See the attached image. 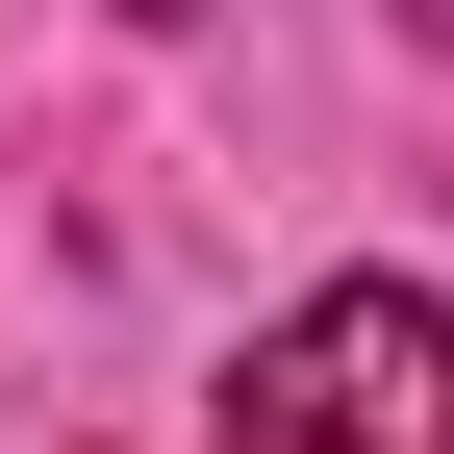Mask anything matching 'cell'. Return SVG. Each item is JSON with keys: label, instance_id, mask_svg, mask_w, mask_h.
Returning a JSON list of instances; mask_svg holds the SVG:
<instances>
[{"label": "cell", "instance_id": "6da1fadb", "mask_svg": "<svg viewBox=\"0 0 454 454\" xmlns=\"http://www.w3.org/2000/svg\"><path fill=\"white\" fill-rule=\"evenodd\" d=\"M227 454H454V328H429V278L278 303L253 379H227Z\"/></svg>", "mask_w": 454, "mask_h": 454}, {"label": "cell", "instance_id": "7a4b0ae2", "mask_svg": "<svg viewBox=\"0 0 454 454\" xmlns=\"http://www.w3.org/2000/svg\"><path fill=\"white\" fill-rule=\"evenodd\" d=\"M152 26H202V0H152Z\"/></svg>", "mask_w": 454, "mask_h": 454}]
</instances>
